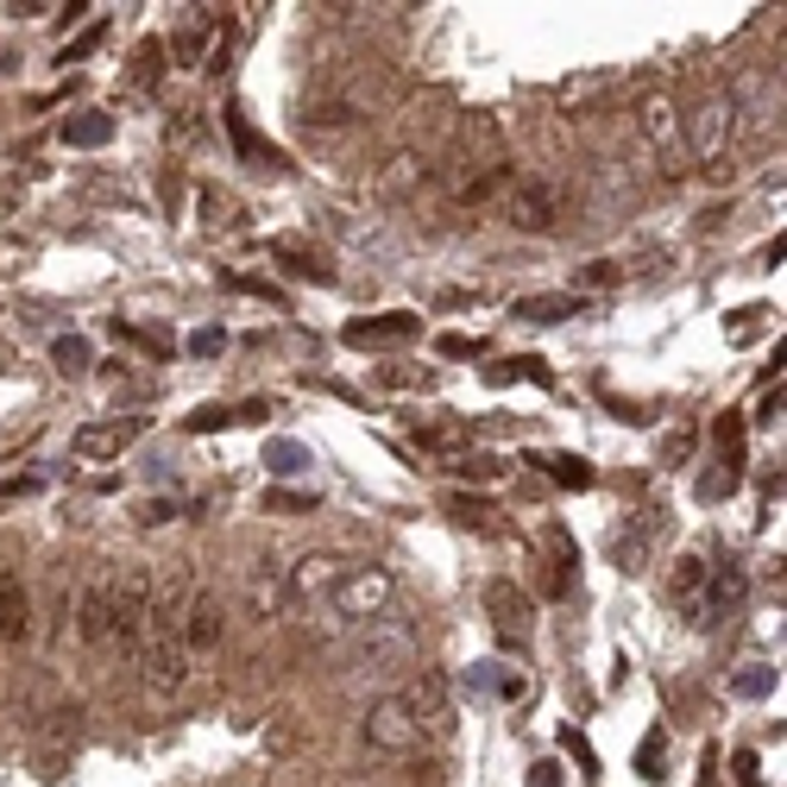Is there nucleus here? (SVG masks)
<instances>
[{
  "instance_id": "nucleus-8",
  "label": "nucleus",
  "mask_w": 787,
  "mask_h": 787,
  "mask_svg": "<svg viewBox=\"0 0 787 787\" xmlns=\"http://www.w3.org/2000/svg\"><path fill=\"white\" fill-rule=\"evenodd\" d=\"M359 668L372 674H416V630L410 624H385V617H372V630H366V643H359Z\"/></svg>"
},
{
  "instance_id": "nucleus-13",
  "label": "nucleus",
  "mask_w": 787,
  "mask_h": 787,
  "mask_svg": "<svg viewBox=\"0 0 787 787\" xmlns=\"http://www.w3.org/2000/svg\"><path fill=\"white\" fill-rule=\"evenodd\" d=\"M221 643H227V611H221L215 592H196L190 611H183V650L196 662V655H215Z\"/></svg>"
},
{
  "instance_id": "nucleus-33",
  "label": "nucleus",
  "mask_w": 787,
  "mask_h": 787,
  "mask_svg": "<svg viewBox=\"0 0 787 787\" xmlns=\"http://www.w3.org/2000/svg\"><path fill=\"white\" fill-rule=\"evenodd\" d=\"M448 472H460V479H479V486H492V479H504V460H498V453H453Z\"/></svg>"
},
{
  "instance_id": "nucleus-50",
  "label": "nucleus",
  "mask_w": 787,
  "mask_h": 787,
  "mask_svg": "<svg viewBox=\"0 0 787 787\" xmlns=\"http://www.w3.org/2000/svg\"><path fill=\"white\" fill-rule=\"evenodd\" d=\"M561 744H568L573 756H580V768H586V775H592V749H586V737H573V730H561Z\"/></svg>"
},
{
  "instance_id": "nucleus-28",
  "label": "nucleus",
  "mask_w": 787,
  "mask_h": 787,
  "mask_svg": "<svg viewBox=\"0 0 787 787\" xmlns=\"http://www.w3.org/2000/svg\"><path fill=\"white\" fill-rule=\"evenodd\" d=\"M611 89H617L611 76H573V82H561V108H568V114H592Z\"/></svg>"
},
{
  "instance_id": "nucleus-23",
  "label": "nucleus",
  "mask_w": 787,
  "mask_h": 787,
  "mask_svg": "<svg viewBox=\"0 0 787 787\" xmlns=\"http://www.w3.org/2000/svg\"><path fill=\"white\" fill-rule=\"evenodd\" d=\"M706 573H712V561H706V554H681V561H674L668 599H674L681 611H687V624H693V611H699V592H706Z\"/></svg>"
},
{
  "instance_id": "nucleus-32",
  "label": "nucleus",
  "mask_w": 787,
  "mask_h": 787,
  "mask_svg": "<svg viewBox=\"0 0 787 787\" xmlns=\"http://www.w3.org/2000/svg\"><path fill=\"white\" fill-rule=\"evenodd\" d=\"M636 768H643V781H668V730L655 725L636 749Z\"/></svg>"
},
{
  "instance_id": "nucleus-47",
  "label": "nucleus",
  "mask_w": 787,
  "mask_h": 787,
  "mask_svg": "<svg viewBox=\"0 0 787 787\" xmlns=\"http://www.w3.org/2000/svg\"><path fill=\"white\" fill-rule=\"evenodd\" d=\"M662 453H668V460H687V453H693V429H674L668 441H662Z\"/></svg>"
},
{
  "instance_id": "nucleus-14",
  "label": "nucleus",
  "mask_w": 787,
  "mask_h": 787,
  "mask_svg": "<svg viewBox=\"0 0 787 787\" xmlns=\"http://www.w3.org/2000/svg\"><path fill=\"white\" fill-rule=\"evenodd\" d=\"M347 568H354V561H340V554H303L296 568H284L290 573V605H321V599L340 586Z\"/></svg>"
},
{
  "instance_id": "nucleus-17",
  "label": "nucleus",
  "mask_w": 787,
  "mask_h": 787,
  "mask_svg": "<svg viewBox=\"0 0 787 787\" xmlns=\"http://www.w3.org/2000/svg\"><path fill=\"white\" fill-rule=\"evenodd\" d=\"M108 586H114V568L89 573V586H82V605H76V636L89 650H108Z\"/></svg>"
},
{
  "instance_id": "nucleus-41",
  "label": "nucleus",
  "mask_w": 787,
  "mask_h": 787,
  "mask_svg": "<svg viewBox=\"0 0 787 787\" xmlns=\"http://www.w3.org/2000/svg\"><path fill=\"white\" fill-rule=\"evenodd\" d=\"M265 504H272V511H315V498L309 492H265Z\"/></svg>"
},
{
  "instance_id": "nucleus-43",
  "label": "nucleus",
  "mask_w": 787,
  "mask_h": 787,
  "mask_svg": "<svg viewBox=\"0 0 787 787\" xmlns=\"http://www.w3.org/2000/svg\"><path fill=\"white\" fill-rule=\"evenodd\" d=\"M730 768H737V787H763V768H756V756H749V749H737V756H730Z\"/></svg>"
},
{
  "instance_id": "nucleus-39",
  "label": "nucleus",
  "mask_w": 787,
  "mask_h": 787,
  "mask_svg": "<svg viewBox=\"0 0 787 787\" xmlns=\"http://www.w3.org/2000/svg\"><path fill=\"white\" fill-rule=\"evenodd\" d=\"M479 347H486L479 335H441V340H435V354H441V359H472Z\"/></svg>"
},
{
  "instance_id": "nucleus-44",
  "label": "nucleus",
  "mask_w": 787,
  "mask_h": 787,
  "mask_svg": "<svg viewBox=\"0 0 787 787\" xmlns=\"http://www.w3.org/2000/svg\"><path fill=\"white\" fill-rule=\"evenodd\" d=\"M157 76V44H139V63H133V82L145 89V82Z\"/></svg>"
},
{
  "instance_id": "nucleus-9",
  "label": "nucleus",
  "mask_w": 787,
  "mask_h": 787,
  "mask_svg": "<svg viewBox=\"0 0 787 787\" xmlns=\"http://www.w3.org/2000/svg\"><path fill=\"white\" fill-rule=\"evenodd\" d=\"M486 617H492L504 650H523V643H530V599H523L517 580H486Z\"/></svg>"
},
{
  "instance_id": "nucleus-35",
  "label": "nucleus",
  "mask_w": 787,
  "mask_h": 787,
  "mask_svg": "<svg viewBox=\"0 0 787 787\" xmlns=\"http://www.w3.org/2000/svg\"><path fill=\"white\" fill-rule=\"evenodd\" d=\"M265 467L272 472H303L309 467V448H303V441H272V448H265Z\"/></svg>"
},
{
  "instance_id": "nucleus-12",
  "label": "nucleus",
  "mask_w": 787,
  "mask_h": 787,
  "mask_svg": "<svg viewBox=\"0 0 787 787\" xmlns=\"http://www.w3.org/2000/svg\"><path fill=\"white\" fill-rule=\"evenodd\" d=\"M744 592H749V573L737 568V561H718V568L706 573V592H699L693 630H706V624H718V617H730V611L744 605Z\"/></svg>"
},
{
  "instance_id": "nucleus-16",
  "label": "nucleus",
  "mask_w": 787,
  "mask_h": 787,
  "mask_svg": "<svg viewBox=\"0 0 787 787\" xmlns=\"http://www.w3.org/2000/svg\"><path fill=\"white\" fill-rule=\"evenodd\" d=\"M429 171H435V164L422 152H397V157H385V164H378L372 196L378 202H403L410 190H422V183H429Z\"/></svg>"
},
{
  "instance_id": "nucleus-27",
  "label": "nucleus",
  "mask_w": 787,
  "mask_h": 787,
  "mask_svg": "<svg viewBox=\"0 0 787 787\" xmlns=\"http://www.w3.org/2000/svg\"><path fill=\"white\" fill-rule=\"evenodd\" d=\"M114 139V114H70L63 120V145H76V152H95Z\"/></svg>"
},
{
  "instance_id": "nucleus-24",
  "label": "nucleus",
  "mask_w": 787,
  "mask_h": 787,
  "mask_svg": "<svg viewBox=\"0 0 787 787\" xmlns=\"http://www.w3.org/2000/svg\"><path fill=\"white\" fill-rule=\"evenodd\" d=\"M718 453H725V479L712 486V498L737 492V479H744V416H718Z\"/></svg>"
},
{
  "instance_id": "nucleus-37",
  "label": "nucleus",
  "mask_w": 787,
  "mask_h": 787,
  "mask_svg": "<svg viewBox=\"0 0 787 787\" xmlns=\"http://www.w3.org/2000/svg\"><path fill=\"white\" fill-rule=\"evenodd\" d=\"M202 227H234V202L221 196V190H202Z\"/></svg>"
},
{
  "instance_id": "nucleus-7",
  "label": "nucleus",
  "mask_w": 787,
  "mask_h": 787,
  "mask_svg": "<svg viewBox=\"0 0 787 787\" xmlns=\"http://www.w3.org/2000/svg\"><path fill=\"white\" fill-rule=\"evenodd\" d=\"M359 737H366L378 756H410V749L422 744V725L410 718V706H403L397 693H385V699H372V706H366V718H359Z\"/></svg>"
},
{
  "instance_id": "nucleus-46",
  "label": "nucleus",
  "mask_w": 787,
  "mask_h": 787,
  "mask_svg": "<svg viewBox=\"0 0 787 787\" xmlns=\"http://www.w3.org/2000/svg\"><path fill=\"white\" fill-rule=\"evenodd\" d=\"M95 44H101V25H89V32H82V39L70 44V51H63V63H82L89 51H95Z\"/></svg>"
},
{
  "instance_id": "nucleus-6",
  "label": "nucleus",
  "mask_w": 787,
  "mask_h": 787,
  "mask_svg": "<svg viewBox=\"0 0 787 787\" xmlns=\"http://www.w3.org/2000/svg\"><path fill=\"white\" fill-rule=\"evenodd\" d=\"M568 215V190L561 183H542V177H517V190L504 196V221L517 234H554Z\"/></svg>"
},
{
  "instance_id": "nucleus-15",
  "label": "nucleus",
  "mask_w": 787,
  "mask_h": 787,
  "mask_svg": "<svg viewBox=\"0 0 787 787\" xmlns=\"http://www.w3.org/2000/svg\"><path fill=\"white\" fill-rule=\"evenodd\" d=\"M655 535H662V511H636V517H624V530L611 535V561L624 573H643L650 568V554H655Z\"/></svg>"
},
{
  "instance_id": "nucleus-34",
  "label": "nucleus",
  "mask_w": 787,
  "mask_h": 787,
  "mask_svg": "<svg viewBox=\"0 0 787 787\" xmlns=\"http://www.w3.org/2000/svg\"><path fill=\"white\" fill-rule=\"evenodd\" d=\"M730 693H737V699H768V693H775V668H768V662H749L744 674H730Z\"/></svg>"
},
{
  "instance_id": "nucleus-21",
  "label": "nucleus",
  "mask_w": 787,
  "mask_h": 787,
  "mask_svg": "<svg viewBox=\"0 0 787 787\" xmlns=\"http://www.w3.org/2000/svg\"><path fill=\"white\" fill-rule=\"evenodd\" d=\"M246 592H253L258 617H284V611H290V573L277 568V561H258L253 580H246Z\"/></svg>"
},
{
  "instance_id": "nucleus-29",
  "label": "nucleus",
  "mask_w": 787,
  "mask_h": 787,
  "mask_svg": "<svg viewBox=\"0 0 787 787\" xmlns=\"http://www.w3.org/2000/svg\"><path fill=\"white\" fill-rule=\"evenodd\" d=\"M535 467L549 472L554 486H573V492H586L592 479H599V472H592V460H580V453H542Z\"/></svg>"
},
{
  "instance_id": "nucleus-30",
  "label": "nucleus",
  "mask_w": 787,
  "mask_h": 787,
  "mask_svg": "<svg viewBox=\"0 0 787 787\" xmlns=\"http://www.w3.org/2000/svg\"><path fill=\"white\" fill-rule=\"evenodd\" d=\"M215 25V7H190V20H183V39H177V63L183 70H196L202 63V32Z\"/></svg>"
},
{
  "instance_id": "nucleus-26",
  "label": "nucleus",
  "mask_w": 787,
  "mask_h": 787,
  "mask_svg": "<svg viewBox=\"0 0 787 787\" xmlns=\"http://www.w3.org/2000/svg\"><path fill=\"white\" fill-rule=\"evenodd\" d=\"M580 309H586L580 290H549V296H523V303H517L523 321H568V315H580Z\"/></svg>"
},
{
  "instance_id": "nucleus-38",
  "label": "nucleus",
  "mask_w": 787,
  "mask_h": 787,
  "mask_svg": "<svg viewBox=\"0 0 787 787\" xmlns=\"http://www.w3.org/2000/svg\"><path fill=\"white\" fill-rule=\"evenodd\" d=\"M227 422H234V410H227V403H202L196 416H190V435H208V429H227Z\"/></svg>"
},
{
  "instance_id": "nucleus-10",
  "label": "nucleus",
  "mask_w": 787,
  "mask_h": 787,
  "mask_svg": "<svg viewBox=\"0 0 787 787\" xmlns=\"http://www.w3.org/2000/svg\"><path fill=\"white\" fill-rule=\"evenodd\" d=\"M397 699L410 706V718L422 725V737L429 730H448V674L441 668H416L403 687H397Z\"/></svg>"
},
{
  "instance_id": "nucleus-52",
  "label": "nucleus",
  "mask_w": 787,
  "mask_h": 787,
  "mask_svg": "<svg viewBox=\"0 0 787 787\" xmlns=\"http://www.w3.org/2000/svg\"><path fill=\"white\" fill-rule=\"evenodd\" d=\"M699 787H718V749H706V763H699Z\"/></svg>"
},
{
  "instance_id": "nucleus-5",
  "label": "nucleus",
  "mask_w": 787,
  "mask_h": 787,
  "mask_svg": "<svg viewBox=\"0 0 787 787\" xmlns=\"http://www.w3.org/2000/svg\"><path fill=\"white\" fill-rule=\"evenodd\" d=\"M145 611H152V573L145 568H114V586H108V643L133 655L139 630H145Z\"/></svg>"
},
{
  "instance_id": "nucleus-19",
  "label": "nucleus",
  "mask_w": 787,
  "mask_h": 787,
  "mask_svg": "<svg viewBox=\"0 0 787 787\" xmlns=\"http://www.w3.org/2000/svg\"><path fill=\"white\" fill-rule=\"evenodd\" d=\"M0 636L7 643L32 636V599H25V580L13 568H0Z\"/></svg>"
},
{
  "instance_id": "nucleus-1",
  "label": "nucleus",
  "mask_w": 787,
  "mask_h": 787,
  "mask_svg": "<svg viewBox=\"0 0 787 787\" xmlns=\"http://www.w3.org/2000/svg\"><path fill=\"white\" fill-rule=\"evenodd\" d=\"M196 599V573L190 568H171L164 586H152V611H145V630H139V687L152 706H171L190 681V650H183V611Z\"/></svg>"
},
{
  "instance_id": "nucleus-49",
  "label": "nucleus",
  "mask_w": 787,
  "mask_h": 787,
  "mask_svg": "<svg viewBox=\"0 0 787 787\" xmlns=\"http://www.w3.org/2000/svg\"><path fill=\"white\" fill-rule=\"evenodd\" d=\"M517 378V359H498V366H486V385H511Z\"/></svg>"
},
{
  "instance_id": "nucleus-40",
  "label": "nucleus",
  "mask_w": 787,
  "mask_h": 787,
  "mask_svg": "<svg viewBox=\"0 0 787 787\" xmlns=\"http://www.w3.org/2000/svg\"><path fill=\"white\" fill-rule=\"evenodd\" d=\"M221 347H227V335H221V328H196V335H190V354H196V359H215Z\"/></svg>"
},
{
  "instance_id": "nucleus-42",
  "label": "nucleus",
  "mask_w": 787,
  "mask_h": 787,
  "mask_svg": "<svg viewBox=\"0 0 787 787\" xmlns=\"http://www.w3.org/2000/svg\"><path fill=\"white\" fill-rule=\"evenodd\" d=\"M749 422H756V429H775V422H781V385L756 403V416H749Z\"/></svg>"
},
{
  "instance_id": "nucleus-20",
  "label": "nucleus",
  "mask_w": 787,
  "mask_h": 787,
  "mask_svg": "<svg viewBox=\"0 0 787 787\" xmlns=\"http://www.w3.org/2000/svg\"><path fill=\"white\" fill-rule=\"evenodd\" d=\"M227 139H234V152L246 157V164H253V171H290V164H284V152H277V145H265V139L253 133V120L239 114V108H227Z\"/></svg>"
},
{
  "instance_id": "nucleus-3",
  "label": "nucleus",
  "mask_w": 787,
  "mask_h": 787,
  "mask_svg": "<svg viewBox=\"0 0 787 787\" xmlns=\"http://www.w3.org/2000/svg\"><path fill=\"white\" fill-rule=\"evenodd\" d=\"M397 599V573L378 568V561H359V568L340 573V586L328 592V611H335V624H372L385 617Z\"/></svg>"
},
{
  "instance_id": "nucleus-18",
  "label": "nucleus",
  "mask_w": 787,
  "mask_h": 787,
  "mask_svg": "<svg viewBox=\"0 0 787 787\" xmlns=\"http://www.w3.org/2000/svg\"><path fill=\"white\" fill-rule=\"evenodd\" d=\"M422 321L410 309L397 315H372V321H347V347H397V340H416Z\"/></svg>"
},
{
  "instance_id": "nucleus-25",
  "label": "nucleus",
  "mask_w": 787,
  "mask_h": 787,
  "mask_svg": "<svg viewBox=\"0 0 787 787\" xmlns=\"http://www.w3.org/2000/svg\"><path fill=\"white\" fill-rule=\"evenodd\" d=\"M272 258H284L296 277H315V284H335V265H328V253H315V246H303V239H272Z\"/></svg>"
},
{
  "instance_id": "nucleus-22",
  "label": "nucleus",
  "mask_w": 787,
  "mask_h": 787,
  "mask_svg": "<svg viewBox=\"0 0 787 787\" xmlns=\"http://www.w3.org/2000/svg\"><path fill=\"white\" fill-rule=\"evenodd\" d=\"M542 554H549V592L561 599L573 586V573H580V549H573V535L561 523H542Z\"/></svg>"
},
{
  "instance_id": "nucleus-31",
  "label": "nucleus",
  "mask_w": 787,
  "mask_h": 787,
  "mask_svg": "<svg viewBox=\"0 0 787 787\" xmlns=\"http://www.w3.org/2000/svg\"><path fill=\"white\" fill-rule=\"evenodd\" d=\"M448 517L453 523H467V530H498V511L486 504V498H472V492H448Z\"/></svg>"
},
{
  "instance_id": "nucleus-48",
  "label": "nucleus",
  "mask_w": 787,
  "mask_h": 787,
  "mask_svg": "<svg viewBox=\"0 0 787 787\" xmlns=\"http://www.w3.org/2000/svg\"><path fill=\"white\" fill-rule=\"evenodd\" d=\"M530 787H561V768H554V763H535V768H530Z\"/></svg>"
},
{
  "instance_id": "nucleus-36",
  "label": "nucleus",
  "mask_w": 787,
  "mask_h": 787,
  "mask_svg": "<svg viewBox=\"0 0 787 787\" xmlns=\"http://www.w3.org/2000/svg\"><path fill=\"white\" fill-rule=\"evenodd\" d=\"M51 359H58V372H89V340L63 335L58 347H51Z\"/></svg>"
},
{
  "instance_id": "nucleus-2",
  "label": "nucleus",
  "mask_w": 787,
  "mask_h": 787,
  "mask_svg": "<svg viewBox=\"0 0 787 787\" xmlns=\"http://www.w3.org/2000/svg\"><path fill=\"white\" fill-rule=\"evenodd\" d=\"M737 95L730 89H706V95L693 101L687 114H681V145H687L699 164H718L730 152V139H737Z\"/></svg>"
},
{
  "instance_id": "nucleus-4",
  "label": "nucleus",
  "mask_w": 787,
  "mask_h": 787,
  "mask_svg": "<svg viewBox=\"0 0 787 787\" xmlns=\"http://www.w3.org/2000/svg\"><path fill=\"white\" fill-rule=\"evenodd\" d=\"M630 120H636V133H643V145L662 157L681 152V101H674V89L662 76H643L636 82V101H630Z\"/></svg>"
},
{
  "instance_id": "nucleus-51",
  "label": "nucleus",
  "mask_w": 787,
  "mask_h": 787,
  "mask_svg": "<svg viewBox=\"0 0 787 787\" xmlns=\"http://www.w3.org/2000/svg\"><path fill=\"white\" fill-rule=\"evenodd\" d=\"M25 492H39V479H0V498H25Z\"/></svg>"
},
{
  "instance_id": "nucleus-45",
  "label": "nucleus",
  "mask_w": 787,
  "mask_h": 787,
  "mask_svg": "<svg viewBox=\"0 0 787 787\" xmlns=\"http://www.w3.org/2000/svg\"><path fill=\"white\" fill-rule=\"evenodd\" d=\"M517 378H530V385H554V372H549V366H542L535 354H523V359H517Z\"/></svg>"
},
{
  "instance_id": "nucleus-11",
  "label": "nucleus",
  "mask_w": 787,
  "mask_h": 787,
  "mask_svg": "<svg viewBox=\"0 0 787 787\" xmlns=\"http://www.w3.org/2000/svg\"><path fill=\"white\" fill-rule=\"evenodd\" d=\"M145 429H152L145 416H101V422H82V429H76V453H82V460H114V453H126Z\"/></svg>"
}]
</instances>
